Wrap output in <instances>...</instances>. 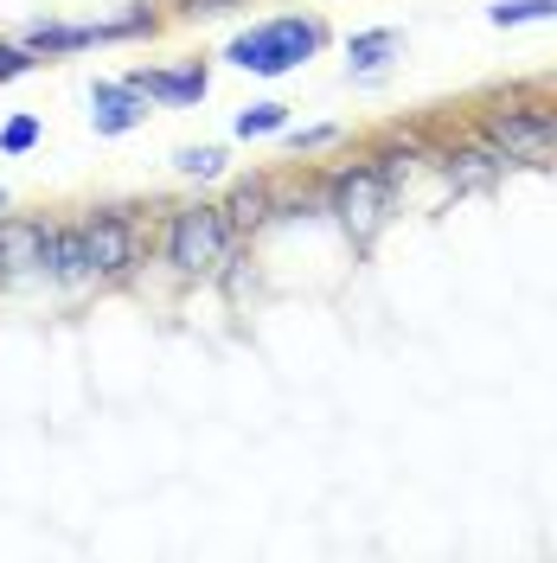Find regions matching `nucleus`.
<instances>
[{
  "mask_svg": "<svg viewBox=\"0 0 557 563\" xmlns=\"http://www.w3.org/2000/svg\"><path fill=\"white\" fill-rule=\"evenodd\" d=\"M314 52H320V26L314 20H263L244 38H231L225 58L238 70H256V77H282V70L308 65Z\"/></svg>",
  "mask_w": 557,
  "mask_h": 563,
  "instance_id": "f257e3e1",
  "label": "nucleus"
},
{
  "mask_svg": "<svg viewBox=\"0 0 557 563\" xmlns=\"http://www.w3.org/2000/svg\"><path fill=\"white\" fill-rule=\"evenodd\" d=\"M225 250H231V211H218V206L179 211L174 231H167V263L186 269V276L218 269V263H225Z\"/></svg>",
  "mask_w": 557,
  "mask_h": 563,
  "instance_id": "f03ea898",
  "label": "nucleus"
},
{
  "mask_svg": "<svg viewBox=\"0 0 557 563\" xmlns=\"http://www.w3.org/2000/svg\"><path fill=\"white\" fill-rule=\"evenodd\" d=\"M327 211L347 224L352 238H372L391 211V174L384 167H347V174L327 186Z\"/></svg>",
  "mask_w": 557,
  "mask_h": 563,
  "instance_id": "7ed1b4c3",
  "label": "nucleus"
},
{
  "mask_svg": "<svg viewBox=\"0 0 557 563\" xmlns=\"http://www.w3.org/2000/svg\"><path fill=\"white\" fill-rule=\"evenodd\" d=\"M557 141V115H532V109H506L488 122V147L500 161H532Z\"/></svg>",
  "mask_w": 557,
  "mask_h": 563,
  "instance_id": "20e7f679",
  "label": "nucleus"
},
{
  "mask_svg": "<svg viewBox=\"0 0 557 563\" xmlns=\"http://www.w3.org/2000/svg\"><path fill=\"white\" fill-rule=\"evenodd\" d=\"M84 256H90L97 276H122V269L135 263V224H129L122 211L90 218V224H84Z\"/></svg>",
  "mask_w": 557,
  "mask_h": 563,
  "instance_id": "39448f33",
  "label": "nucleus"
},
{
  "mask_svg": "<svg viewBox=\"0 0 557 563\" xmlns=\"http://www.w3.org/2000/svg\"><path fill=\"white\" fill-rule=\"evenodd\" d=\"M52 244H58V231H45L33 218H7L0 224V269L13 276V269H52Z\"/></svg>",
  "mask_w": 557,
  "mask_h": 563,
  "instance_id": "423d86ee",
  "label": "nucleus"
},
{
  "mask_svg": "<svg viewBox=\"0 0 557 563\" xmlns=\"http://www.w3.org/2000/svg\"><path fill=\"white\" fill-rule=\"evenodd\" d=\"M141 97H167V103H199L206 97V70H154V77H135Z\"/></svg>",
  "mask_w": 557,
  "mask_h": 563,
  "instance_id": "0eeeda50",
  "label": "nucleus"
},
{
  "mask_svg": "<svg viewBox=\"0 0 557 563\" xmlns=\"http://www.w3.org/2000/svg\"><path fill=\"white\" fill-rule=\"evenodd\" d=\"M135 84H129V90H116V84H97V129H109V135H116V129H129V122H135Z\"/></svg>",
  "mask_w": 557,
  "mask_h": 563,
  "instance_id": "6e6552de",
  "label": "nucleus"
},
{
  "mask_svg": "<svg viewBox=\"0 0 557 563\" xmlns=\"http://www.w3.org/2000/svg\"><path fill=\"white\" fill-rule=\"evenodd\" d=\"M391 52H397V33H384V26H379V33H359V38L347 45V58H352L359 70H379Z\"/></svg>",
  "mask_w": 557,
  "mask_h": 563,
  "instance_id": "1a4fd4ad",
  "label": "nucleus"
},
{
  "mask_svg": "<svg viewBox=\"0 0 557 563\" xmlns=\"http://www.w3.org/2000/svg\"><path fill=\"white\" fill-rule=\"evenodd\" d=\"M557 0H500V7H488L493 26H525V20H551Z\"/></svg>",
  "mask_w": 557,
  "mask_h": 563,
  "instance_id": "9d476101",
  "label": "nucleus"
},
{
  "mask_svg": "<svg viewBox=\"0 0 557 563\" xmlns=\"http://www.w3.org/2000/svg\"><path fill=\"white\" fill-rule=\"evenodd\" d=\"M493 167H500V154H493V147H481V154H461V167H449V186H455V192H468V186H488Z\"/></svg>",
  "mask_w": 557,
  "mask_h": 563,
  "instance_id": "9b49d317",
  "label": "nucleus"
},
{
  "mask_svg": "<svg viewBox=\"0 0 557 563\" xmlns=\"http://www.w3.org/2000/svg\"><path fill=\"white\" fill-rule=\"evenodd\" d=\"M174 167H179V174H193V179H211L218 167H225V154H218V147H186Z\"/></svg>",
  "mask_w": 557,
  "mask_h": 563,
  "instance_id": "f8f14e48",
  "label": "nucleus"
},
{
  "mask_svg": "<svg viewBox=\"0 0 557 563\" xmlns=\"http://www.w3.org/2000/svg\"><path fill=\"white\" fill-rule=\"evenodd\" d=\"M270 129H282V103H263V109H244L238 115V135H270Z\"/></svg>",
  "mask_w": 557,
  "mask_h": 563,
  "instance_id": "ddd939ff",
  "label": "nucleus"
},
{
  "mask_svg": "<svg viewBox=\"0 0 557 563\" xmlns=\"http://www.w3.org/2000/svg\"><path fill=\"white\" fill-rule=\"evenodd\" d=\"M263 206H270V192H263V186H244V192H238V224H250V218H263Z\"/></svg>",
  "mask_w": 557,
  "mask_h": 563,
  "instance_id": "4468645a",
  "label": "nucleus"
},
{
  "mask_svg": "<svg viewBox=\"0 0 557 563\" xmlns=\"http://www.w3.org/2000/svg\"><path fill=\"white\" fill-rule=\"evenodd\" d=\"M33 122H26V115H20V122H13V129H7V147H13V154H20V147H33Z\"/></svg>",
  "mask_w": 557,
  "mask_h": 563,
  "instance_id": "2eb2a0df",
  "label": "nucleus"
},
{
  "mask_svg": "<svg viewBox=\"0 0 557 563\" xmlns=\"http://www.w3.org/2000/svg\"><path fill=\"white\" fill-rule=\"evenodd\" d=\"M0 206H7V192H0Z\"/></svg>",
  "mask_w": 557,
  "mask_h": 563,
  "instance_id": "dca6fc26",
  "label": "nucleus"
}]
</instances>
